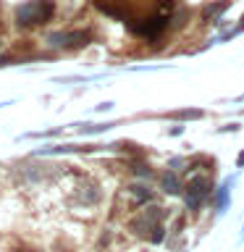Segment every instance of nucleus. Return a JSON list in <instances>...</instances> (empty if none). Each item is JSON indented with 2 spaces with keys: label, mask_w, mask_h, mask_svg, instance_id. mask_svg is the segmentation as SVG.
<instances>
[{
  "label": "nucleus",
  "mask_w": 244,
  "mask_h": 252,
  "mask_svg": "<svg viewBox=\"0 0 244 252\" xmlns=\"http://www.w3.org/2000/svg\"><path fill=\"white\" fill-rule=\"evenodd\" d=\"M97 8L102 13L113 16V19H121L126 24H134V21H142V19H150L155 16L157 11L163 13V5L171 0H94Z\"/></svg>",
  "instance_id": "f257e3e1"
},
{
  "label": "nucleus",
  "mask_w": 244,
  "mask_h": 252,
  "mask_svg": "<svg viewBox=\"0 0 244 252\" xmlns=\"http://www.w3.org/2000/svg\"><path fill=\"white\" fill-rule=\"evenodd\" d=\"M168 216V210L160 208V205H147L139 216H134L129 220V228L142 239H150L152 244H160L165 239V226L163 218Z\"/></svg>",
  "instance_id": "f03ea898"
},
{
  "label": "nucleus",
  "mask_w": 244,
  "mask_h": 252,
  "mask_svg": "<svg viewBox=\"0 0 244 252\" xmlns=\"http://www.w3.org/2000/svg\"><path fill=\"white\" fill-rule=\"evenodd\" d=\"M63 168H68V165L45 163V160H37V158L31 155L29 160H24L19 165V179L27 187H45V184H53V181L63 173Z\"/></svg>",
  "instance_id": "7ed1b4c3"
},
{
  "label": "nucleus",
  "mask_w": 244,
  "mask_h": 252,
  "mask_svg": "<svg viewBox=\"0 0 244 252\" xmlns=\"http://www.w3.org/2000/svg\"><path fill=\"white\" fill-rule=\"evenodd\" d=\"M55 13V5L53 0H27L16 8L13 19H16V27L19 29H31V27H39V24L50 21Z\"/></svg>",
  "instance_id": "20e7f679"
},
{
  "label": "nucleus",
  "mask_w": 244,
  "mask_h": 252,
  "mask_svg": "<svg viewBox=\"0 0 244 252\" xmlns=\"http://www.w3.org/2000/svg\"><path fill=\"white\" fill-rule=\"evenodd\" d=\"M186 189V208L197 213L202 208L205 202H210V197H213V179L210 176H205V173H197V176L189 179V184L184 187Z\"/></svg>",
  "instance_id": "39448f33"
},
{
  "label": "nucleus",
  "mask_w": 244,
  "mask_h": 252,
  "mask_svg": "<svg viewBox=\"0 0 244 252\" xmlns=\"http://www.w3.org/2000/svg\"><path fill=\"white\" fill-rule=\"evenodd\" d=\"M92 32L74 29V32H50L47 34V47L53 50H79V47L90 45Z\"/></svg>",
  "instance_id": "423d86ee"
},
{
  "label": "nucleus",
  "mask_w": 244,
  "mask_h": 252,
  "mask_svg": "<svg viewBox=\"0 0 244 252\" xmlns=\"http://www.w3.org/2000/svg\"><path fill=\"white\" fill-rule=\"evenodd\" d=\"M234 184H236V176H234V179H226L218 189H213V197H210V200L215 202L218 213H226L228 202H231V187H234Z\"/></svg>",
  "instance_id": "0eeeda50"
},
{
  "label": "nucleus",
  "mask_w": 244,
  "mask_h": 252,
  "mask_svg": "<svg viewBox=\"0 0 244 252\" xmlns=\"http://www.w3.org/2000/svg\"><path fill=\"white\" fill-rule=\"evenodd\" d=\"M100 197H102V192H100V187L94 184V181H84V184L76 187V200L82 205H97Z\"/></svg>",
  "instance_id": "6e6552de"
},
{
  "label": "nucleus",
  "mask_w": 244,
  "mask_h": 252,
  "mask_svg": "<svg viewBox=\"0 0 244 252\" xmlns=\"http://www.w3.org/2000/svg\"><path fill=\"white\" fill-rule=\"evenodd\" d=\"M121 124V121H105V124H74L76 126V131H79V137H97V134H105L110 129H116V126Z\"/></svg>",
  "instance_id": "1a4fd4ad"
},
{
  "label": "nucleus",
  "mask_w": 244,
  "mask_h": 252,
  "mask_svg": "<svg viewBox=\"0 0 244 252\" xmlns=\"http://www.w3.org/2000/svg\"><path fill=\"white\" fill-rule=\"evenodd\" d=\"M228 5H231V0H220V3L205 5L202 8V19L213 21V24H220V16H223V11H228Z\"/></svg>",
  "instance_id": "9d476101"
},
{
  "label": "nucleus",
  "mask_w": 244,
  "mask_h": 252,
  "mask_svg": "<svg viewBox=\"0 0 244 252\" xmlns=\"http://www.w3.org/2000/svg\"><path fill=\"white\" fill-rule=\"evenodd\" d=\"M160 187L165 194H181V181L176 176V171H165L160 176Z\"/></svg>",
  "instance_id": "9b49d317"
},
{
  "label": "nucleus",
  "mask_w": 244,
  "mask_h": 252,
  "mask_svg": "<svg viewBox=\"0 0 244 252\" xmlns=\"http://www.w3.org/2000/svg\"><path fill=\"white\" fill-rule=\"evenodd\" d=\"M129 194L137 202H150L152 200V189H150V184H145V181H134V184H129Z\"/></svg>",
  "instance_id": "f8f14e48"
},
{
  "label": "nucleus",
  "mask_w": 244,
  "mask_h": 252,
  "mask_svg": "<svg viewBox=\"0 0 244 252\" xmlns=\"http://www.w3.org/2000/svg\"><path fill=\"white\" fill-rule=\"evenodd\" d=\"M205 113L200 108H181V110H171V113H165V118H176V121H197V118H202Z\"/></svg>",
  "instance_id": "ddd939ff"
},
{
  "label": "nucleus",
  "mask_w": 244,
  "mask_h": 252,
  "mask_svg": "<svg viewBox=\"0 0 244 252\" xmlns=\"http://www.w3.org/2000/svg\"><path fill=\"white\" fill-rule=\"evenodd\" d=\"M129 168H131V173H137L142 179H152V168L145 160H129Z\"/></svg>",
  "instance_id": "4468645a"
},
{
  "label": "nucleus",
  "mask_w": 244,
  "mask_h": 252,
  "mask_svg": "<svg viewBox=\"0 0 244 252\" xmlns=\"http://www.w3.org/2000/svg\"><path fill=\"white\" fill-rule=\"evenodd\" d=\"M189 168V158H184V155H176V158H171L168 160V171H179V168Z\"/></svg>",
  "instance_id": "2eb2a0df"
},
{
  "label": "nucleus",
  "mask_w": 244,
  "mask_h": 252,
  "mask_svg": "<svg viewBox=\"0 0 244 252\" xmlns=\"http://www.w3.org/2000/svg\"><path fill=\"white\" fill-rule=\"evenodd\" d=\"M239 129H242L239 124H226V126H220V129H218V134H226V131H239Z\"/></svg>",
  "instance_id": "dca6fc26"
},
{
  "label": "nucleus",
  "mask_w": 244,
  "mask_h": 252,
  "mask_svg": "<svg viewBox=\"0 0 244 252\" xmlns=\"http://www.w3.org/2000/svg\"><path fill=\"white\" fill-rule=\"evenodd\" d=\"M165 134H168V137H181V134H184V126H173V129H165Z\"/></svg>",
  "instance_id": "f3484780"
},
{
  "label": "nucleus",
  "mask_w": 244,
  "mask_h": 252,
  "mask_svg": "<svg viewBox=\"0 0 244 252\" xmlns=\"http://www.w3.org/2000/svg\"><path fill=\"white\" fill-rule=\"evenodd\" d=\"M94 110H97V113H105V110H113V102H100V105L94 108Z\"/></svg>",
  "instance_id": "a211bd4d"
},
{
  "label": "nucleus",
  "mask_w": 244,
  "mask_h": 252,
  "mask_svg": "<svg viewBox=\"0 0 244 252\" xmlns=\"http://www.w3.org/2000/svg\"><path fill=\"white\" fill-rule=\"evenodd\" d=\"M236 165H239V168H244V150L239 153V158H236Z\"/></svg>",
  "instance_id": "6ab92c4d"
},
{
  "label": "nucleus",
  "mask_w": 244,
  "mask_h": 252,
  "mask_svg": "<svg viewBox=\"0 0 244 252\" xmlns=\"http://www.w3.org/2000/svg\"><path fill=\"white\" fill-rule=\"evenodd\" d=\"M234 102H244V94H239V97H234Z\"/></svg>",
  "instance_id": "aec40b11"
},
{
  "label": "nucleus",
  "mask_w": 244,
  "mask_h": 252,
  "mask_svg": "<svg viewBox=\"0 0 244 252\" xmlns=\"http://www.w3.org/2000/svg\"><path fill=\"white\" fill-rule=\"evenodd\" d=\"M239 242H244V226H242V234H239Z\"/></svg>",
  "instance_id": "412c9836"
},
{
  "label": "nucleus",
  "mask_w": 244,
  "mask_h": 252,
  "mask_svg": "<svg viewBox=\"0 0 244 252\" xmlns=\"http://www.w3.org/2000/svg\"><path fill=\"white\" fill-rule=\"evenodd\" d=\"M0 50H3V39H0Z\"/></svg>",
  "instance_id": "4be33fe9"
}]
</instances>
